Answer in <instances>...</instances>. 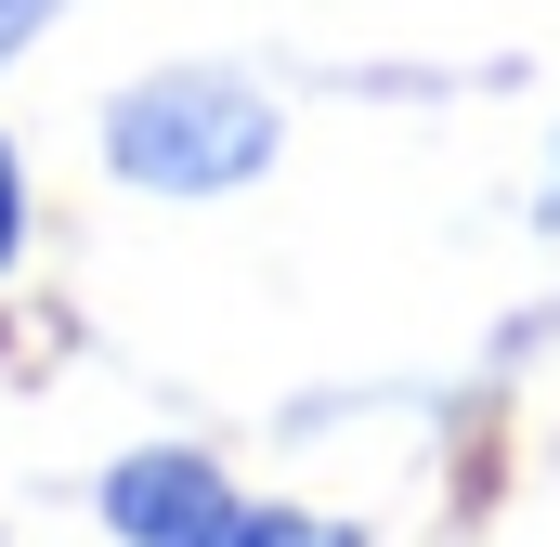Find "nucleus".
Returning a JSON list of instances; mask_svg holds the SVG:
<instances>
[{"instance_id":"obj_1","label":"nucleus","mask_w":560,"mask_h":547,"mask_svg":"<svg viewBox=\"0 0 560 547\" xmlns=\"http://www.w3.org/2000/svg\"><path fill=\"white\" fill-rule=\"evenodd\" d=\"M275 143L287 118L248 66H156L105 105V170L131 196H235L275 170Z\"/></svg>"},{"instance_id":"obj_2","label":"nucleus","mask_w":560,"mask_h":547,"mask_svg":"<svg viewBox=\"0 0 560 547\" xmlns=\"http://www.w3.org/2000/svg\"><path fill=\"white\" fill-rule=\"evenodd\" d=\"M248 522H261V496L196 443H131L105 469V535L118 547H248Z\"/></svg>"},{"instance_id":"obj_3","label":"nucleus","mask_w":560,"mask_h":547,"mask_svg":"<svg viewBox=\"0 0 560 547\" xmlns=\"http://www.w3.org/2000/svg\"><path fill=\"white\" fill-rule=\"evenodd\" d=\"M248 547H365V535H352V522H313V509H261Z\"/></svg>"},{"instance_id":"obj_4","label":"nucleus","mask_w":560,"mask_h":547,"mask_svg":"<svg viewBox=\"0 0 560 547\" xmlns=\"http://www.w3.org/2000/svg\"><path fill=\"white\" fill-rule=\"evenodd\" d=\"M26 222H39V209H26V156H13V131H0V274L26 261Z\"/></svg>"},{"instance_id":"obj_5","label":"nucleus","mask_w":560,"mask_h":547,"mask_svg":"<svg viewBox=\"0 0 560 547\" xmlns=\"http://www.w3.org/2000/svg\"><path fill=\"white\" fill-rule=\"evenodd\" d=\"M52 13H66V0H0V66H13V53H26V39L52 26Z\"/></svg>"},{"instance_id":"obj_6","label":"nucleus","mask_w":560,"mask_h":547,"mask_svg":"<svg viewBox=\"0 0 560 547\" xmlns=\"http://www.w3.org/2000/svg\"><path fill=\"white\" fill-rule=\"evenodd\" d=\"M535 222H548V235H560V143H548V196H535Z\"/></svg>"}]
</instances>
